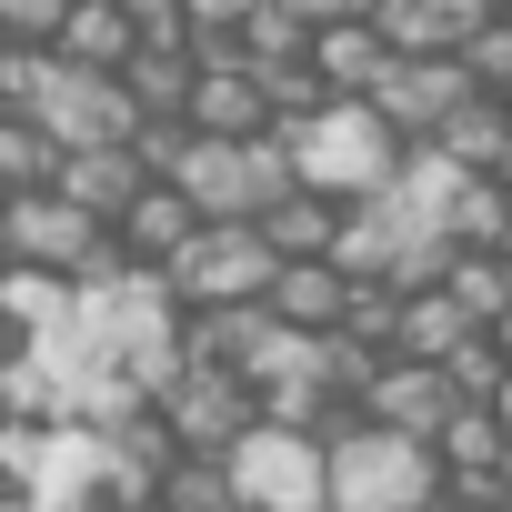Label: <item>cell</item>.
Returning a JSON list of instances; mask_svg holds the SVG:
<instances>
[{"instance_id": "10", "label": "cell", "mask_w": 512, "mask_h": 512, "mask_svg": "<svg viewBox=\"0 0 512 512\" xmlns=\"http://www.w3.org/2000/svg\"><path fill=\"white\" fill-rule=\"evenodd\" d=\"M452 402H462L452 392V362H412V352H382L372 382H362V412L392 422V432H422V442L452 422Z\"/></svg>"}, {"instance_id": "21", "label": "cell", "mask_w": 512, "mask_h": 512, "mask_svg": "<svg viewBox=\"0 0 512 512\" xmlns=\"http://www.w3.org/2000/svg\"><path fill=\"white\" fill-rule=\"evenodd\" d=\"M432 141H442L462 171H502V141H512V101H502V91H472V101H462V111H452Z\"/></svg>"}, {"instance_id": "29", "label": "cell", "mask_w": 512, "mask_h": 512, "mask_svg": "<svg viewBox=\"0 0 512 512\" xmlns=\"http://www.w3.org/2000/svg\"><path fill=\"white\" fill-rule=\"evenodd\" d=\"M492 352H502V362H512V302H502V322H492Z\"/></svg>"}, {"instance_id": "11", "label": "cell", "mask_w": 512, "mask_h": 512, "mask_svg": "<svg viewBox=\"0 0 512 512\" xmlns=\"http://www.w3.org/2000/svg\"><path fill=\"white\" fill-rule=\"evenodd\" d=\"M191 131H272V91L231 41H201V71H191Z\"/></svg>"}, {"instance_id": "36", "label": "cell", "mask_w": 512, "mask_h": 512, "mask_svg": "<svg viewBox=\"0 0 512 512\" xmlns=\"http://www.w3.org/2000/svg\"><path fill=\"white\" fill-rule=\"evenodd\" d=\"M502 21H512V0H502Z\"/></svg>"}, {"instance_id": "23", "label": "cell", "mask_w": 512, "mask_h": 512, "mask_svg": "<svg viewBox=\"0 0 512 512\" xmlns=\"http://www.w3.org/2000/svg\"><path fill=\"white\" fill-rule=\"evenodd\" d=\"M41 181H61V141L31 111H0V191H41Z\"/></svg>"}, {"instance_id": "37", "label": "cell", "mask_w": 512, "mask_h": 512, "mask_svg": "<svg viewBox=\"0 0 512 512\" xmlns=\"http://www.w3.org/2000/svg\"><path fill=\"white\" fill-rule=\"evenodd\" d=\"M0 262H11V251H0Z\"/></svg>"}, {"instance_id": "24", "label": "cell", "mask_w": 512, "mask_h": 512, "mask_svg": "<svg viewBox=\"0 0 512 512\" xmlns=\"http://www.w3.org/2000/svg\"><path fill=\"white\" fill-rule=\"evenodd\" d=\"M161 502H171V512H241V492H231V462H221V452H181V462H171V482H161Z\"/></svg>"}, {"instance_id": "27", "label": "cell", "mask_w": 512, "mask_h": 512, "mask_svg": "<svg viewBox=\"0 0 512 512\" xmlns=\"http://www.w3.org/2000/svg\"><path fill=\"white\" fill-rule=\"evenodd\" d=\"M251 11H262V0H181V21H191L201 41H231V31H241Z\"/></svg>"}, {"instance_id": "1", "label": "cell", "mask_w": 512, "mask_h": 512, "mask_svg": "<svg viewBox=\"0 0 512 512\" xmlns=\"http://www.w3.org/2000/svg\"><path fill=\"white\" fill-rule=\"evenodd\" d=\"M282 141H292L302 191H332V201L382 191V181L402 171V151H412V141L382 121V101H372V91H332V101H312L302 121H282Z\"/></svg>"}, {"instance_id": "4", "label": "cell", "mask_w": 512, "mask_h": 512, "mask_svg": "<svg viewBox=\"0 0 512 512\" xmlns=\"http://www.w3.org/2000/svg\"><path fill=\"white\" fill-rule=\"evenodd\" d=\"M0 251H11V262H41V272H71V282H111V272H131L121 231H111L101 211H81L61 181L0 201Z\"/></svg>"}, {"instance_id": "13", "label": "cell", "mask_w": 512, "mask_h": 512, "mask_svg": "<svg viewBox=\"0 0 512 512\" xmlns=\"http://www.w3.org/2000/svg\"><path fill=\"white\" fill-rule=\"evenodd\" d=\"M292 332H342V312H352V272L332 262V251H312V262H282L272 272V292H262Z\"/></svg>"}, {"instance_id": "26", "label": "cell", "mask_w": 512, "mask_h": 512, "mask_svg": "<svg viewBox=\"0 0 512 512\" xmlns=\"http://www.w3.org/2000/svg\"><path fill=\"white\" fill-rule=\"evenodd\" d=\"M61 21H71V0H0V41L51 51V41H61Z\"/></svg>"}, {"instance_id": "32", "label": "cell", "mask_w": 512, "mask_h": 512, "mask_svg": "<svg viewBox=\"0 0 512 512\" xmlns=\"http://www.w3.org/2000/svg\"><path fill=\"white\" fill-rule=\"evenodd\" d=\"M452 512H512V502H452Z\"/></svg>"}, {"instance_id": "17", "label": "cell", "mask_w": 512, "mask_h": 512, "mask_svg": "<svg viewBox=\"0 0 512 512\" xmlns=\"http://www.w3.org/2000/svg\"><path fill=\"white\" fill-rule=\"evenodd\" d=\"M382 61H392L382 21H312V71H322V91H372Z\"/></svg>"}, {"instance_id": "16", "label": "cell", "mask_w": 512, "mask_h": 512, "mask_svg": "<svg viewBox=\"0 0 512 512\" xmlns=\"http://www.w3.org/2000/svg\"><path fill=\"white\" fill-rule=\"evenodd\" d=\"M151 171H141V151L131 141H91V151H61V191L81 201V211H101V221H121V201L141 191Z\"/></svg>"}, {"instance_id": "38", "label": "cell", "mask_w": 512, "mask_h": 512, "mask_svg": "<svg viewBox=\"0 0 512 512\" xmlns=\"http://www.w3.org/2000/svg\"><path fill=\"white\" fill-rule=\"evenodd\" d=\"M0 201H11V191H0Z\"/></svg>"}, {"instance_id": "25", "label": "cell", "mask_w": 512, "mask_h": 512, "mask_svg": "<svg viewBox=\"0 0 512 512\" xmlns=\"http://www.w3.org/2000/svg\"><path fill=\"white\" fill-rule=\"evenodd\" d=\"M462 71H472L482 91H502V101H512V21H482V31L462 41Z\"/></svg>"}, {"instance_id": "18", "label": "cell", "mask_w": 512, "mask_h": 512, "mask_svg": "<svg viewBox=\"0 0 512 512\" xmlns=\"http://www.w3.org/2000/svg\"><path fill=\"white\" fill-rule=\"evenodd\" d=\"M61 61H91V71H121L141 51V21H131V0H71V21L51 41Z\"/></svg>"}, {"instance_id": "20", "label": "cell", "mask_w": 512, "mask_h": 512, "mask_svg": "<svg viewBox=\"0 0 512 512\" xmlns=\"http://www.w3.org/2000/svg\"><path fill=\"white\" fill-rule=\"evenodd\" d=\"M262 231H272V251H282V262H312V251H332V231H342V201L292 181V191L262 211Z\"/></svg>"}, {"instance_id": "8", "label": "cell", "mask_w": 512, "mask_h": 512, "mask_svg": "<svg viewBox=\"0 0 512 512\" xmlns=\"http://www.w3.org/2000/svg\"><path fill=\"white\" fill-rule=\"evenodd\" d=\"M161 422L181 432V452H231L251 422H262V392L251 372H221V362H181L161 382Z\"/></svg>"}, {"instance_id": "33", "label": "cell", "mask_w": 512, "mask_h": 512, "mask_svg": "<svg viewBox=\"0 0 512 512\" xmlns=\"http://www.w3.org/2000/svg\"><path fill=\"white\" fill-rule=\"evenodd\" d=\"M492 251H502V262H512V221H502V241H492Z\"/></svg>"}, {"instance_id": "19", "label": "cell", "mask_w": 512, "mask_h": 512, "mask_svg": "<svg viewBox=\"0 0 512 512\" xmlns=\"http://www.w3.org/2000/svg\"><path fill=\"white\" fill-rule=\"evenodd\" d=\"M71 292H81L71 272H41V262H0V322H11L21 342H31V332H51V322L71 312Z\"/></svg>"}, {"instance_id": "15", "label": "cell", "mask_w": 512, "mask_h": 512, "mask_svg": "<svg viewBox=\"0 0 512 512\" xmlns=\"http://www.w3.org/2000/svg\"><path fill=\"white\" fill-rule=\"evenodd\" d=\"M462 342H482V332H472V312H462L442 282H412V292H402V312H392V352H412V362H452Z\"/></svg>"}, {"instance_id": "28", "label": "cell", "mask_w": 512, "mask_h": 512, "mask_svg": "<svg viewBox=\"0 0 512 512\" xmlns=\"http://www.w3.org/2000/svg\"><path fill=\"white\" fill-rule=\"evenodd\" d=\"M302 21H382V0H292Z\"/></svg>"}, {"instance_id": "22", "label": "cell", "mask_w": 512, "mask_h": 512, "mask_svg": "<svg viewBox=\"0 0 512 512\" xmlns=\"http://www.w3.org/2000/svg\"><path fill=\"white\" fill-rule=\"evenodd\" d=\"M442 292L472 312V332H492L502 302H512V262H502V251H452V262H442Z\"/></svg>"}, {"instance_id": "7", "label": "cell", "mask_w": 512, "mask_h": 512, "mask_svg": "<svg viewBox=\"0 0 512 512\" xmlns=\"http://www.w3.org/2000/svg\"><path fill=\"white\" fill-rule=\"evenodd\" d=\"M31 121L61 141V151H91V141H131L141 131V101L121 71H91V61H41V91H31Z\"/></svg>"}, {"instance_id": "5", "label": "cell", "mask_w": 512, "mask_h": 512, "mask_svg": "<svg viewBox=\"0 0 512 512\" xmlns=\"http://www.w3.org/2000/svg\"><path fill=\"white\" fill-rule=\"evenodd\" d=\"M221 462H231L241 512H332V442L302 422H251Z\"/></svg>"}, {"instance_id": "9", "label": "cell", "mask_w": 512, "mask_h": 512, "mask_svg": "<svg viewBox=\"0 0 512 512\" xmlns=\"http://www.w3.org/2000/svg\"><path fill=\"white\" fill-rule=\"evenodd\" d=\"M472 91H482V81L462 71V51H392L382 81H372V101H382V121H392L402 141H432Z\"/></svg>"}, {"instance_id": "6", "label": "cell", "mask_w": 512, "mask_h": 512, "mask_svg": "<svg viewBox=\"0 0 512 512\" xmlns=\"http://www.w3.org/2000/svg\"><path fill=\"white\" fill-rule=\"evenodd\" d=\"M272 272H282V251H272V231H262V221H201V231L181 241V262H171V292H181V312L262 302V292H272Z\"/></svg>"}, {"instance_id": "30", "label": "cell", "mask_w": 512, "mask_h": 512, "mask_svg": "<svg viewBox=\"0 0 512 512\" xmlns=\"http://www.w3.org/2000/svg\"><path fill=\"white\" fill-rule=\"evenodd\" d=\"M492 412H502V432H512V372H502V392H492Z\"/></svg>"}, {"instance_id": "14", "label": "cell", "mask_w": 512, "mask_h": 512, "mask_svg": "<svg viewBox=\"0 0 512 512\" xmlns=\"http://www.w3.org/2000/svg\"><path fill=\"white\" fill-rule=\"evenodd\" d=\"M482 21H502L492 0H382V41L392 51H462Z\"/></svg>"}, {"instance_id": "39", "label": "cell", "mask_w": 512, "mask_h": 512, "mask_svg": "<svg viewBox=\"0 0 512 512\" xmlns=\"http://www.w3.org/2000/svg\"><path fill=\"white\" fill-rule=\"evenodd\" d=\"M0 51H11V41H0Z\"/></svg>"}, {"instance_id": "35", "label": "cell", "mask_w": 512, "mask_h": 512, "mask_svg": "<svg viewBox=\"0 0 512 512\" xmlns=\"http://www.w3.org/2000/svg\"><path fill=\"white\" fill-rule=\"evenodd\" d=\"M0 502H11V482H0Z\"/></svg>"}, {"instance_id": "3", "label": "cell", "mask_w": 512, "mask_h": 512, "mask_svg": "<svg viewBox=\"0 0 512 512\" xmlns=\"http://www.w3.org/2000/svg\"><path fill=\"white\" fill-rule=\"evenodd\" d=\"M171 181L201 201V221H262L302 171H292V141L272 121V131H191L181 161H171Z\"/></svg>"}, {"instance_id": "31", "label": "cell", "mask_w": 512, "mask_h": 512, "mask_svg": "<svg viewBox=\"0 0 512 512\" xmlns=\"http://www.w3.org/2000/svg\"><path fill=\"white\" fill-rule=\"evenodd\" d=\"M11 352H21V332H11V322H0V362H11Z\"/></svg>"}, {"instance_id": "2", "label": "cell", "mask_w": 512, "mask_h": 512, "mask_svg": "<svg viewBox=\"0 0 512 512\" xmlns=\"http://www.w3.org/2000/svg\"><path fill=\"white\" fill-rule=\"evenodd\" d=\"M332 442V512H432L442 502V452L422 432H392L372 412H352Z\"/></svg>"}, {"instance_id": "34", "label": "cell", "mask_w": 512, "mask_h": 512, "mask_svg": "<svg viewBox=\"0 0 512 512\" xmlns=\"http://www.w3.org/2000/svg\"><path fill=\"white\" fill-rule=\"evenodd\" d=\"M502 191H512V141H502Z\"/></svg>"}, {"instance_id": "12", "label": "cell", "mask_w": 512, "mask_h": 512, "mask_svg": "<svg viewBox=\"0 0 512 512\" xmlns=\"http://www.w3.org/2000/svg\"><path fill=\"white\" fill-rule=\"evenodd\" d=\"M111 231H121V251H131V262L171 272V262H181V241L201 231V201H191L181 181H161V171H151V181L121 201V221H111Z\"/></svg>"}]
</instances>
